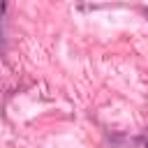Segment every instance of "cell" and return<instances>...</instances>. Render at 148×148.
Returning <instances> with one entry per match:
<instances>
[{
	"instance_id": "cell-1",
	"label": "cell",
	"mask_w": 148,
	"mask_h": 148,
	"mask_svg": "<svg viewBox=\"0 0 148 148\" xmlns=\"http://www.w3.org/2000/svg\"><path fill=\"white\" fill-rule=\"evenodd\" d=\"M5 7H7V0H0V23H2V16H5Z\"/></svg>"
}]
</instances>
